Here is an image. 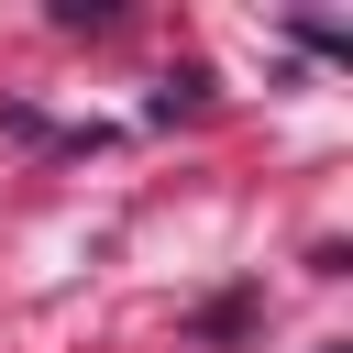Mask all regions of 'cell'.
Wrapping results in <instances>:
<instances>
[]
</instances>
